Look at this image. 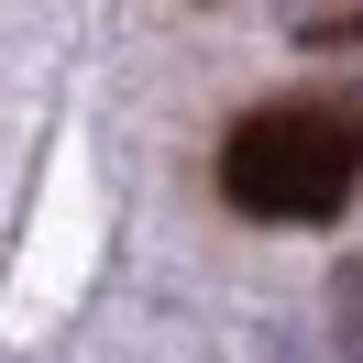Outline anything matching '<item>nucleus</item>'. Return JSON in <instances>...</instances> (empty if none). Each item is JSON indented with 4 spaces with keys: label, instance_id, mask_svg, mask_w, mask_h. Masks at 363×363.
<instances>
[{
    "label": "nucleus",
    "instance_id": "3",
    "mask_svg": "<svg viewBox=\"0 0 363 363\" xmlns=\"http://www.w3.org/2000/svg\"><path fill=\"white\" fill-rule=\"evenodd\" d=\"M308 45H363V11H330V23H308Z\"/></svg>",
    "mask_w": 363,
    "mask_h": 363
},
{
    "label": "nucleus",
    "instance_id": "1",
    "mask_svg": "<svg viewBox=\"0 0 363 363\" xmlns=\"http://www.w3.org/2000/svg\"><path fill=\"white\" fill-rule=\"evenodd\" d=\"M352 187H363V111H341V99H264L220 143V199L242 220L319 231L352 209Z\"/></svg>",
    "mask_w": 363,
    "mask_h": 363
},
{
    "label": "nucleus",
    "instance_id": "2",
    "mask_svg": "<svg viewBox=\"0 0 363 363\" xmlns=\"http://www.w3.org/2000/svg\"><path fill=\"white\" fill-rule=\"evenodd\" d=\"M330 352L363 363V253H341V264H330Z\"/></svg>",
    "mask_w": 363,
    "mask_h": 363
}]
</instances>
